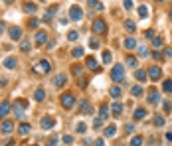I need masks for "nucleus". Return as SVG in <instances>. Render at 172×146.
Returning <instances> with one entry per match:
<instances>
[{"instance_id":"nucleus-1","label":"nucleus","mask_w":172,"mask_h":146,"mask_svg":"<svg viewBox=\"0 0 172 146\" xmlns=\"http://www.w3.org/2000/svg\"><path fill=\"white\" fill-rule=\"evenodd\" d=\"M111 79H113L115 83H121V81L125 79V65H115L113 69H111Z\"/></svg>"},{"instance_id":"nucleus-2","label":"nucleus","mask_w":172,"mask_h":146,"mask_svg":"<svg viewBox=\"0 0 172 146\" xmlns=\"http://www.w3.org/2000/svg\"><path fill=\"white\" fill-rule=\"evenodd\" d=\"M91 30H93V34H97V36L105 34V32H107V24H105V20H93V26H91Z\"/></svg>"},{"instance_id":"nucleus-3","label":"nucleus","mask_w":172,"mask_h":146,"mask_svg":"<svg viewBox=\"0 0 172 146\" xmlns=\"http://www.w3.org/2000/svg\"><path fill=\"white\" fill-rule=\"evenodd\" d=\"M81 18H83V10L77 4H73L71 8H69V20H71V22H79Z\"/></svg>"},{"instance_id":"nucleus-4","label":"nucleus","mask_w":172,"mask_h":146,"mask_svg":"<svg viewBox=\"0 0 172 146\" xmlns=\"http://www.w3.org/2000/svg\"><path fill=\"white\" fill-rule=\"evenodd\" d=\"M73 105H75V97H73L71 93H63L62 95V107L63 109H71Z\"/></svg>"},{"instance_id":"nucleus-5","label":"nucleus","mask_w":172,"mask_h":146,"mask_svg":"<svg viewBox=\"0 0 172 146\" xmlns=\"http://www.w3.org/2000/svg\"><path fill=\"white\" fill-rule=\"evenodd\" d=\"M36 71H38V73H50V71H52V63H50L48 59H42V61H38Z\"/></svg>"},{"instance_id":"nucleus-6","label":"nucleus","mask_w":172,"mask_h":146,"mask_svg":"<svg viewBox=\"0 0 172 146\" xmlns=\"http://www.w3.org/2000/svg\"><path fill=\"white\" fill-rule=\"evenodd\" d=\"M148 77H150V79H152V81L160 79V77H162V69H160V67H158V65L150 67V69H148Z\"/></svg>"},{"instance_id":"nucleus-7","label":"nucleus","mask_w":172,"mask_h":146,"mask_svg":"<svg viewBox=\"0 0 172 146\" xmlns=\"http://www.w3.org/2000/svg\"><path fill=\"white\" fill-rule=\"evenodd\" d=\"M8 36H10V40H14V42H18V40L22 38V30H20L18 26H12V28L8 30Z\"/></svg>"},{"instance_id":"nucleus-8","label":"nucleus","mask_w":172,"mask_h":146,"mask_svg":"<svg viewBox=\"0 0 172 146\" xmlns=\"http://www.w3.org/2000/svg\"><path fill=\"white\" fill-rule=\"evenodd\" d=\"M24 107H26L24 101H18V103H14V117H24Z\"/></svg>"},{"instance_id":"nucleus-9","label":"nucleus","mask_w":172,"mask_h":146,"mask_svg":"<svg viewBox=\"0 0 172 146\" xmlns=\"http://www.w3.org/2000/svg\"><path fill=\"white\" fill-rule=\"evenodd\" d=\"M42 128L44 130H50V128H53V124H56V121H53L52 117H46V118H42Z\"/></svg>"},{"instance_id":"nucleus-10","label":"nucleus","mask_w":172,"mask_h":146,"mask_svg":"<svg viewBox=\"0 0 172 146\" xmlns=\"http://www.w3.org/2000/svg\"><path fill=\"white\" fill-rule=\"evenodd\" d=\"M67 83V75H63V73H57L56 77H53V85L56 87H62V85Z\"/></svg>"},{"instance_id":"nucleus-11","label":"nucleus","mask_w":172,"mask_h":146,"mask_svg":"<svg viewBox=\"0 0 172 146\" xmlns=\"http://www.w3.org/2000/svg\"><path fill=\"white\" fill-rule=\"evenodd\" d=\"M8 113H10V103L8 101H2V103H0V121H2Z\"/></svg>"},{"instance_id":"nucleus-12","label":"nucleus","mask_w":172,"mask_h":146,"mask_svg":"<svg viewBox=\"0 0 172 146\" xmlns=\"http://www.w3.org/2000/svg\"><path fill=\"white\" fill-rule=\"evenodd\" d=\"M12 128H14V123L4 121V123H2V127H0V132H2V134H10V132H12Z\"/></svg>"},{"instance_id":"nucleus-13","label":"nucleus","mask_w":172,"mask_h":146,"mask_svg":"<svg viewBox=\"0 0 172 146\" xmlns=\"http://www.w3.org/2000/svg\"><path fill=\"white\" fill-rule=\"evenodd\" d=\"M103 134H105V138H113L115 134H117V127H115V124H109V127H105Z\"/></svg>"},{"instance_id":"nucleus-14","label":"nucleus","mask_w":172,"mask_h":146,"mask_svg":"<svg viewBox=\"0 0 172 146\" xmlns=\"http://www.w3.org/2000/svg\"><path fill=\"white\" fill-rule=\"evenodd\" d=\"M48 42V34L46 32H42V30H40L38 34H36V43H38V46H44V43Z\"/></svg>"},{"instance_id":"nucleus-15","label":"nucleus","mask_w":172,"mask_h":146,"mask_svg":"<svg viewBox=\"0 0 172 146\" xmlns=\"http://www.w3.org/2000/svg\"><path fill=\"white\" fill-rule=\"evenodd\" d=\"M148 103H152V105H158L160 103V93H156V91H150V93H148Z\"/></svg>"},{"instance_id":"nucleus-16","label":"nucleus","mask_w":172,"mask_h":146,"mask_svg":"<svg viewBox=\"0 0 172 146\" xmlns=\"http://www.w3.org/2000/svg\"><path fill=\"white\" fill-rule=\"evenodd\" d=\"M30 130H32V127H30L28 123H22V124L18 127V132L22 134V136H26V134H30Z\"/></svg>"},{"instance_id":"nucleus-17","label":"nucleus","mask_w":172,"mask_h":146,"mask_svg":"<svg viewBox=\"0 0 172 146\" xmlns=\"http://www.w3.org/2000/svg\"><path fill=\"white\" fill-rule=\"evenodd\" d=\"M16 65H18V61H16L14 57H6V59H4V67H6V69H14Z\"/></svg>"},{"instance_id":"nucleus-18","label":"nucleus","mask_w":172,"mask_h":146,"mask_svg":"<svg viewBox=\"0 0 172 146\" xmlns=\"http://www.w3.org/2000/svg\"><path fill=\"white\" fill-rule=\"evenodd\" d=\"M146 71H143V69H137L134 71V77H137V81H140V83H143V81H146Z\"/></svg>"},{"instance_id":"nucleus-19","label":"nucleus","mask_w":172,"mask_h":146,"mask_svg":"<svg viewBox=\"0 0 172 146\" xmlns=\"http://www.w3.org/2000/svg\"><path fill=\"white\" fill-rule=\"evenodd\" d=\"M144 117H146V111H144L143 107H140V109H137V111H134V121H143Z\"/></svg>"},{"instance_id":"nucleus-20","label":"nucleus","mask_w":172,"mask_h":146,"mask_svg":"<svg viewBox=\"0 0 172 146\" xmlns=\"http://www.w3.org/2000/svg\"><path fill=\"white\" fill-rule=\"evenodd\" d=\"M111 113H113L115 117H119V115L123 113V105H121V103H115L113 107H111Z\"/></svg>"},{"instance_id":"nucleus-21","label":"nucleus","mask_w":172,"mask_h":146,"mask_svg":"<svg viewBox=\"0 0 172 146\" xmlns=\"http://www.w3.org/2000/svg\"><path fill=\"white\" fill-rule=\"evenodd\" d=\"M24 12L26 14H34V12H36V4H34V2H26L24 4Z\"/></svg>"},{"instance_id":"nucleus-22","label":"nucleus","mask_w":172,"mask_h":146,"mask_svg":"<svg viewBox=\"0 0 172 146\" xmlns=\"http://www.w3.org/2000/svg\"><path fill=\"white\" fill-rule=\"evenodd\" d=\"M109 117V107L107 105H101V109H99V118H107Z\"/></svg>"},{"instance_id":"nucleus-23","label":"nucleus","mask_w":172,"mask_h":146,"mask_svg":"<svg viewBox=\"0 0 172 146\" xmlns=\"http://www.w3.org/2000/svg\"><path fill=\"white\" fill-rule=\"evenodd\" d=\"M34 99H36V101H44V99H46V91H44V89H36Z\"/></svg>"},{"instance_id":"nucleus-24","label":"nucleus","mask_w":172,"mask_h":146,"mask_svg":"<svg viewBox=\"0 0 172 146\" xmlns=\"http://www.w3.org/2000/svg\"><path fill=\"white\" fill-rule=\"evenodd\" d=\"M125 47H127V49H134V47H137L134 38H127V40H125Z\"/></svg>"},{"instance_id":"nucleus-25","label":"nucleus","mask_w":172,"mask_h":146,"mask_svg":"<svg viewBox=\"0 0 172 146\" xmlns=\"http://www.w3.org/2000/svg\"><path fill=\"white\" fill-rule=\"evenodd\" d=\"M125 63L129 67H137V57H133V55H127L125 57Z\"/></svg>"},{"instance_id":"nucleus-26","label":"nucleus","mask_w":172,"mask_h":146,"mask_svg":"<svg viewBox=\"0 0 172 146\" xmlns=\"http://www.w3.org/2000/svg\"><path fill=\"white\" fill-rule=\"evenodd\" d=\"M137 12H139V16H140V18H146V16H148V8H146L144 4H140Z\"/></svg>"},{"instance_id":"nucleus-27","label":"nucleus","mask_w":172,"mask_h":146,"mask_svg":"<svg viewBox=\"0 0 172 146\" xmlns=\"http://www.w3.org/2000/svg\"><path fill=\"white\" fill-rule=\"evenodd\" d=\"M56 14V6H52V8L48 10V12H46V14H44V20H46V22H50V20H52V16Z\"/></svg>"},{"instance_id":"nucleus-28","label":"nucleus","mask_w":172,"mask_h":146,"mask_svg":"<svg viewBox=\"0 0 172 146\" xmlns=\"http://www.w3.org/2000/svg\"><path fill=\"white\" fill-rule=\"evenodd\" d=\"M109 95H111V97H115V99H119V97H121V89H119V87H111Z\"/></svg>"},{"instance_id":"nucleus-29","label":"nucleus","mask_w":172,"mask_h":146,"mask_svg":"<svg viewBox=\"0 0 172 146\" xmlns=\"http://www.w3.org/2000/svg\"><path fill=\"white\" fill-rule=\"evenodd\" d=\"M71 55L77 57V59H79V57H83V47H73V49H71Z\"/></svg>"},{"instance_id":"nucleus-30","label":"nucleus","mask_w":172,"mask_h":146,"mask_svg":"<svg viewBox=\"0 0 172 146\" xmlns=\"http://www.w3.org/2000/svg\"><path fill=\"white\" fill-rule=\"evenodd\" d=\"M87 67H89V69H97V59L95 57H87Z\"/></svg>"},{"instance_id":"nucleus-31","label":"nucleus","mask_w":172,"mask_h":146,"mask_svg":"<svg viewBox=\"0 0 172 146\" xmlns=\"http://www.w3.org/2000/svg\"><path fill=\"white\" fill-rule=\"evenodd\" d=\"M162 89L166 91V93H172V79H166L162 83Z\"/></svg>"},{"instance_id":"nucleus-32","label":"nucleus","mask_w":172,"mask_h":146,"mask_svg":"<svg viewBox=\"0 0 172 146\" xmlns=\"http://www.w3.org/2000/svg\"><path fill=\"white\" fill-rule=\"evenodd\" d=\"M113 61V53L111 52H103V63H111Z\"/></svg>"},{"instance_id":"nucleus-33","label":"nucleus","mask_w":172,"mask_h":146,"mask_svg":"<svg viewBox=\"0 0 172 146\" xmlns=\"http://www.w3.org/2000/svg\"><path fill=\"white\" fill-rule=\"evenodd\" d=\"M131 146H143V136H133Z\"/></svg>"},{"instance_id":"nucleus-34","label":"nucleus","mask_w":172,"mask_h":146,"mask_svg":"<svg viewBox=\"0 0 172 146\" xmlns=\"http://www.w3.org/2000/svg\"><path fill=\"white\" fill-rule=\"evenodd\" d=\"M134 28H137V26H134V22H131V20H127V22H125V30H127V32H134Z\"/></svg>"},{"instance_id":"nucleus-35","label":"nucleus","mask_w":172,"mask_h":146,"mask_svg":"<svg viewBox=\"0 0 172 146\" xmlns=\"http://www.w3.org/2000/svg\"><path fill=\"white\" fill-rule=\"evenodd\" d=\"M131 93H133L134 97H139V95H143L144 91H143V87H140V85H137V87H133V91H131Z\"/></svg>"},{"instance_id":"nucleus-36","label":"nucleus","mask_w":172,"mask_h":146,"mask_svg":"<svg viewBox=\"0 0 172 146\" xmlns=\"http://www.w3.org/2000/svg\"><path fill=\"white\" fill-rule=\"evenodd\" d=\"M77 38H79V34H77V32H75V30H71V32L67 34V40H71V42H75V40H77Z\"/></svg>"},{"instance_id":"nucleus-37","label":"nucleus","mask_w":172,"mask_h":146,"mask_svg":"<svg viewBox=\"0 0 172 146\" xmlns=\"http://www.w3.org/2000/svg\"><path fill=\"white\" fill-rule=\"evenodd\" d=\"M87 130V127H85V123H77V132L79 134H83V132Z\"/></svg>"},{"instance_id":"nucleus-38","label":"nucleus","mask_w":172,"mask_h":146,"mask_svg":"<svg viewBox=\"0 0 172 146\" xmlns=\"http://www.w3.org/2000/svg\"><path fill=\"white\" fill-rule=\"evenodd\" d=\"M139 55H143V57H146V55H148L146 46H140V47H139Z\"/></svg>"},{"instance_id":"nucleus-39","label":"nucleus","mask_w":172,"mask_h":146,"mask_svg":"<svg viewBox=\"0 0 172 146\" xmlns=\"http://www.w3.org/2000/svg\"><path fill=\"white\" fill-rule=\"evenodd\" d=\"M164 124V118L162 117H154V127H162Z\"/></svg>"},{"instance_id":"nucleus-40","label":"nucleus","mask_w":172,"mask_h":146,"mask_svg":"<svg viewBox=\"0 0 172 146\" xmlns=\"http://www.w3.org/2000/svg\"><path fill=\"white\" fill-rule=\"evenodd\" d=\"M89 46L97 49V47H99V40H97V38H91V40H89Z\"/></svg>"},{"instance_id":"nucleus-41","label":"nucleus","mask_w":172,"mask_h":146,"mask_svg":"<svg viewBox=\"0 0 172 146\" xmlns=\"http://www.w3.org/2000/svg\"><path fill=\"white\" fill-rule=\"evenodd\" d=\"M20 49H22V52H28L30 49V42H22L20 43Z\"/></svg>"},{"instance_id":"nucleus-42","label":"nucleus","mask_w":172,"mask_h":146,"mask_svg":"<svg viewBox=\"0 0 172 146\" xmlns=\"http://www.w3.org/2000/svg\"><path fill=\"white\" fill-rule=\"evenodd\" d=\"M71 71H73V73H75V75H81L83 67H81V65H73V69H71Z\"/></svg>"},{"instance_id":"nucleus-43","label":"nucleus","mask_w":172,"mask_h":146,"mask_svg":"<svg viewBox=\"0 0 172 146\" xmlns=\"http://www.w3.org/2000/svg\"><path fill=\"white\" fill-rule=\"evenodd\" d=\"M152 43H154V47H160L162 46V38H152Z\"/></svg>"},{"instance_id":"nucleus-44","label":"nucleus","mask_w":172,"mask_h":146,"mask_svg":"<svg viewBox=\"0 0 172 146\" xmlns=\"http://www.w3.org/2000/svg\"><path fill=\"white\" fill-rule=\"evenodd\" d=\"M28 26H30V28H38V20H36V18L28 20Z\"/></svg>"},{"instance_id":"nucleus-45","label":"nucleus","mask_w":172,"mask_h":146,"mask_svg":"<svg viewBox=\"0 0 172 146\" xmlns=\"http://www.w3.org/2000/svg\"><path fill=\"white\" fill-rule=\"evenodd\" d=\"M81 111H83V113L89 111V103H87V101H83V103H81Z\"/></svg>"},{"instance_id":"nucleus-46","label":"nucleus","mask_w":172,"mask_h":146,"mask_svg":"<svg viewBox=\"0 0 172 146\" xmlns=\"http://www.w3.org/2000/svg\"><path fill=\"white\" fill-rule=\"evenodd\" d=\"M164 57H172V47H166V49H164Z\"/></svg>"},{"instance_id":"nucleus-47","label":"nucleus","mask_w":172,"mask_h":146,"mask_svg":"<svg viewBox=\"0 0 172 146\" xmlns=\"http://www.w3.org/2000/svg\"><path fill=\"white\" fill-rule=\"evenodd\" d=\"M57 144V138L56 136H53V138H50V140H48V146H56Z\"/></svg>"},{"instance_id":"nucleus-48","label":"nucleus","mask_w":172,"mask_h":146,"mask_svg":"<svg viewBox=\"0 0 172 146\" xmlns=\"http://www.w3.org/2000/svg\"><path fill=\"white\" fill-rule=\"evenodd\" d=\"M62 140H63V142H65V144H71V142H73V138H71V136H63V138H62Z\"/></svg>"},{"instance_id":"nucleus-49","label":"nucleus","mask_w":172,"mask_h":146,"mask_svg":"<svg viewBox=\"0 0 172 146\" xmlns=\"http://www.w3.org/2000/svg\"><path fill=\"white\" fill-rule=\"evenodd\" d=\"M95 146H105V140H103V138H97V140H95Z\"/></svg>"},{"instance_id":"nucleus-50","label":"nucleus","mask_w":172,"mask_h":146,"mask_svg":"<svg viewBox=\"0 0 172 146\" xmlns=\"http://www.w3.org/2000/svg\"><path fill=\"white\" fill-rule=\"evenodd\" d=\"M125 8H133V0H125Z\"/></svg>"},{"instance_id":"nucleus-51","label":"nucleus","mask_w":172,"mask_h":146,"mask_svg":"<svg viewBox=\"0 0 172 146\" xmlns=\"http://www.w3.org/2000/svg\"><path fill=\"white\" fill-rule=\"evenodd\" d=\"M87 2H89V4H91V8H93V6H95V8H97V0H87Z\"/></svg>"},{"instance_id":"nucleus-52","label":"nucleus","mask_w":172,"mask_h":146,"mask_svg":"<svg viewBox=\"0 0 172 146\" xmlns=\"http://www.w3.org/2000/svg\"><path fill=\"white\" fill-rule=\"evenodd\" d=\"M166 138H168V140H172V130H168V132H166Z\"/></svg>"},{"instance_id":"nucleus-53","label":"nucleus","mask_w":172,"mask_h":146,"mask_svg":"<svg viewBox=\"0 0 172 146\" xmlns=\"http://www.w3.org/2000/svg\"><path fill=\"white\" fill-rule=\"evenodd\" d=\"M4 28H6V26H4V22H0V34L4 32Z\"/></svg>"},{"instance_id":"nucleus-54","label":"nucleus","mask_w":172,"mask_h":146,"mask_svg":"<svg viewBox=\"0 0 172 146\" xmlns=\"http://www.w3.org/2000/svg\"><path fill=\"white\" fill-rule=\"evenodd\" d=\"M168 16H170V20H172V10H170V14H168Z\"/></svg>"},{"instance_id":"nucleus-55","label":"nucleus","mask_w":172,"mask_h":146,"mask_svg":"<svg viewBox=\"0 0 172 146\" xmlns=\"http://www.w3.org/2000/svg\"><path fill=\"white\" fill-rule=\"evenodd\" d=\"M4 2H14V0H4Z\"/></svg>"},{"instance_id":"nucleus-56","label":"nucleus","mask_w":172,"mask_h":146,"mask_svg":"<svg viewBox=\"0 0 172 146\" xmlns=\"http://www.w3.org/2000/svg\"><path fill=\"white\" fill-rule=\"evenodd\" d=\"M32 146H40V144H32Z\"/></svg>"},{"instance_id":"nucleus-57","label":"nucleus","mask_w":172,"mask_h":146,"mask_svg":"<svg viewBox=\"0 0 172 146\" xmlns=\"http://www.w3.org/2000/svg\"><path fill=\"white\" fill-rule=\"evenodd\" d=\"M158 2H162V0H158Z\"/></svg>"},{"instance_id":"nucleus-58","label":"nucleus","mask_w":172,"mask_h":146,"mask_svg":"<svg viewBox=\"0 0 172 146\" xmlns=\"http://www.w3.org/2000/svg\"><path fill=\"white\" fill-rule=\"evenodd\" d=\"M0 146H2V144H0Z\"/></svg>"}]
</instances>
